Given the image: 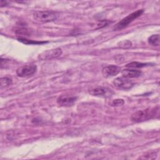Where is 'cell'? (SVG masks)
<instances>
[{
	"label": "cell",
	"mask_w": 160,
	"mask_h": 160,
	"mask_svg": "<svg viewBox=\"0 0 160 160\" xmlns=\"http://www.w3.org/2000/svg\"><path fill=\"white\" fill-rule=\"evenodd\" d=\"M159 111V106L149 108L146 109L139 110L133 113L131 116V119L134 122H142L151 119L156 116Z\"/></svg>",
	"instance_id": "1"
},
{
	"label": "cell",
	"mask_w": 160,
	"mask_h": 160,
	"mask_svg": "<svg viewBox=\"0 0 160 160\" xmlns=\"http://www.w3.org/2000/svg\"><path fill=\"white\" fill-rule=\"evenodd\" d=\"M33 18L38 22H49L58 18V14L52 11H37L33 13Z\"/></svg>",
	"instance_id": "2"
},
{
	"label": "cell",
	"mask_w": 160,
	"mask_h": 160,
	"mask_svg": "<svg viewBox=\"0 0 160 160\" xmlns=\"http://www.w3.org/2000/svg\"><path fill=\"white\" fill-rule=\"evenodd\" d=\"M143 12H144L143 9H139L135 12L131 13L130 14H129L128 16H127L126 17L123 18L122 20H121L118 23H117L116 24V26H114V29L116 31H118V30H121V29L124 28L129 23H131L134 19H136V18L139 17L143 13Z\"/></svg>",
	"instance_id": "3"
},
{
	"label": "cell",
	"mask_w": 160,
	"mask_h": 160,
	"mask_svg": "<svg viewBox=\"0 0 160 160\" xmlns=\"http://www.w3.org/2000/svg\"><path fill=\"white\" fill-rule=\"evenodd\" d=\"M37 69V67L34 64L26 65L19 67L16 70V74L19 77L26 78L32 75Z\"/></svg>",
	"instance_id": "4"
},
{
	"label": "cell",
	"mask_w": 160,
	"mask_h": 160,
	"mask_svg": "<svg viewBox=\"0 0 160 160\" xmlns=\"http://www.w3.org/2000/svg\"><path fill=\"white\" fill-rule=\"evenodd\" d=\"M112 84L118 88L123 89H131L134 86V83L131 80L124 77L116 78L113 80Z\"/></svg>",
	"instance_id": "5"
},
{
	"label": "cell",
	"mask_w": 160,
	"mask_h": 160,
	"mask_svg": "<svg viewBox=\"0 0 160 160\" xmlns=\"http://www.w3.org/2000/svg\"><path fill=\"white\" fill-rule=\"evenodd\" d=\"M62 51L60 48L49 49L41 53L38 56V58L41 60L51 59L56 58L60 56L62 54Z\"/></svg>",
	"instance_id": "6"
},
{
	"label": "cell",
	"mask_w": 160,
	"mask_h": 160,
	"mask_svg": "<svg viewBox=\"0 0 160 160\" xmlns=\"http://www.w3.org/2000/svg\"><path fill=\"white\" fill-rule=\"evenodd\" d=\"M120 68L115 65H109L104 68L102 70V74L105 78H109L117 75L120 72Z\"/></svg>",
	"instance_id": "7"
},
{
	"label": "cell",
	"mask_w": 160,
	"mask_h": 160,
	"mask_svg": "<svg viewBox=\"0 0 160 160\" xmlns=\"http://www.w3.org/2000/svg\"><path fill=\"white\" fill-rule=\"evenodd\" d=\"M77 97L70 96H60L57 99V102L59 105L62 106H69L72 105L76 101Z\"/></svg>",
	"instance_id": "8"
},
{
	"label": "cell",
	"mask_w": 160,
	"mask_h": 160,
	"mask_svg": "<svg viewBox=\"0 0 160 160\" xmlns=\"http://www.w3.org/2000/svg\"><path fill=\"white\" fill-rule=\"evenodd\" d=\"M89 93L95 96H103L105 97L109 94V89L103 87H92L89 89Z\"/></svg>",
	"instance_id": "9"
},
{
	"label": "cell",
	"mask_w": 160,
	"mask_h": 160,
	"mask_svg": "<svg viewBox=\"0 0 160 160\" xmlns=\"http://www.w3.org/2000/svg\"><path fill=\"white\" fill-rule=\"evenodd\" d=\"M122 77L126 78H138L141 75V71L134 69H125L121 71Z\"/></svg>",
	"instance_id": "10"
},
{
	"label": "cell",
	"mask_w": 160,
	"mask_h": 160,
	"mask_svg": "<svg viewBox=\"0 0 160 160\" xmlns=\"http://www.w3.org/2000/svg\"><path fill=\"white\" fill-rule=\"evenodd\" d=\"M148 42L152 46H158L159 45V35L154 34L148 38Z\"/></svg>",
	"instance_id": "11"
},
{
	"label": "cell",
	"mask_w": 160,
	"mask_h": 160,
	"mask_svg": "<svg viewBox=\"0 0 160 160\" xmlns=\"http://www.w3.org/2000/svg\"><path fill=\"white\" fill-rule=\"evenodd\" d=\"M18 40L24 44H41L47 42L45 41H32V40H29V39H27L25 38H19V39H18Z\"/></svg>",
	"instance_id": "12"
},
{
	"label": "cell",
	"mask_w": 160,
	"mask_h": 160,
	"mask_svg": "<svg viewBox=\"0 0 160 160\" xmlns=\"http://www.w3.org/2000/svg\"><path fill=\"white\" fill-rule=\"evenodd\" d=\"M148 64L146 63H142L139 62H132L126 65L127 68H141L144 66H146Z\"/></svg>",
	"instance_id": "13"
},
{
	"label": "cell",
	"mask_w": 160,
	"mask_h": 160,
	"mask_svg": "<svg viewBox=\"0 0 160 160\" xmlns=\"http://www.w3.org/2000/svg\"><path fill=\"white\" fill-rule=\"evenodd\" d=\"M12 83V80L9 78L4 77L1 78V88H6L11 85Z\"/></svg>",
	"instance_id": "14"
},
{
	"label": "cell",
	"mask_w": 160,
	"mask_h": 160,
	"mask_svg": "<svg viewBox=\"0 0 160 160\" xmlns=\"http://www.w3.org/2000/svg\"><path fill=\"white\" fill-rule=\"evenodd\" d=\"M16 32L18 34H24V35H26V36H29L28 34H30V31L26 29V28H20V29H18V30H16Z\"/></svg>",
	"instance_id": "15"
},
{
	"label": "cell",
	"mask_w": 160,
	"mask_h": 160,
	"mask_svg": "<svg viewBox=\"0 0 160 160\" xmlns=\"http://www.w3.org/2000/svg\"><path fill=\"white\" fill-rule=\"evenodd\" d=\"M124 103V101L122 99H114L112 102V106H122L123 105Z\"/></svg>",
	"instance_id": "16"
},
{
	"label": "cell",
	"mask_w": 160,
	"mask_h": 160,
	"mask_svg": "<svg viewBox=\"0 0 160 160\" xmlns=\"http://www.w3.org/2000/svg\"><path fill=\"white\" fill-rule=\"evenodd\" d=\"M119 44V46L122 47V48H129L131 46V42H130L129 41H122Z\"/></svg>",
	"instance_id": "17"
}]
</instances>
